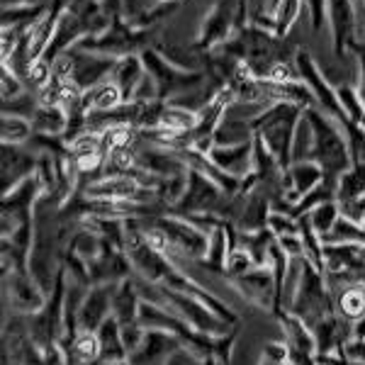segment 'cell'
Listing matches in <instances>:
<instances>
[{
    "label": "cell",
    "instance_id": "cell-1",
    "mask_svg": "<svg viewBox=\"0 0 365 365\" xmlns=\"http://www.w3.org/2000/svg\"><path fill=\"white\" fill-rule=\"evenodd\" d=\"M304 117L309 120L314 129V149H312V161L319 163L324 170V178L339 182L341 175L346 173L353 161L349 151V139L339 122L327 117L319 108L304 110Z\"/></svg>",
    "mask_w": 365,
    "mask_h": 365
},
{
    "label": "cell",
    "instance_id": "cell-2",
    "mask_svg": "<svg viewBox=\"0 0 365 365\" xmlns=\"http://www.w3.org/2000/svg\"><path fill=\"white\" fill-rule=\"evenodd\" d=\"M302 115L304 110L297 108V105L275 103L251 122L253 132L266 141L270 154L278 158V163L285 170L292 166V137H295L297 122L302 120Z\"/></svg>",
    "mask_w": 365,
    "mask_h": 365
},
{
    "label": "cell",
    "instance_id": "cell-3",
    "mask_svg": "<svg viewBox=\"0 0 365 365\" xmlns=\"http://www.w3.org/2000/svg\"><path fill=\"white\" fill-rule=\"evenodd\" d=\"M290 312L307 324L312 331H314V327L324 317L336 312V302H334V295H331V290H329L327 275L317 266H312L307 258H304L302 280H299V290H297Z\"/></svg>",
    "mask_w": 365,
    "mask_h": 365
},
{
    "label": "cell",
    "instance_id": "cell-4",
    "mask_svg": "<svg viewBox=\"0 0 365 365\" xmlns=\"http://www.w3.org/2000/svg\"><path fill=\"white\" fill-rule=\"evenodd\" d=\"M139 56H141V61H144L146 73L156 81L158 98L166 100V103L182 96V93L192 91V88L202 86L205 81H207L205 71H182L178 66H173V63H170L158 49H154V46L144 49Z\"/></svg>",
    "mask_w": 365,
    "mask_h": 365
},
{
    "label": "cell",
    "instance_id": "cell-5",
    "mask_svg": "<svg viewBox=\"0 0 365 365\" xmlns=\"http://www.w3.org/2000/svg\"><path fill=\"white\" fill-rule=\"evenodd\" d=\"M295 66L299 73V81L312 91V96L317 100V108L322 110L327 117H331L334 122H339L341 127L349 125V115H346L344 105L336 96V88L329 83V78L322 73V68L317 66V61L307 51H295Z\"/></svg>",
    "mask_w": 365,
    "mask_h": 365
},
{
    "label": "cell",
    "instance_id": "cell-6",
    "mask_svg": "<svg viewBox=\"0 0 365 365\" xmlns=\"http://www.w3.org/2000/svg\"><path fill=\"white\" fill-rule=\"evenodd\" d=\"M91 200H108V202H158V195L144 187L134 175H103L88 180V185L78 187Z\"/></svg>",
    "mask_w": 365,
    "mask_h": 365
},
{
    "label": "cell",
    "instance_id": "cell-7",
    "mask_svg": "<svg viewBox=\"0 0 365 365\" xmlns=\"http://www.w3.org/2000/svg\"><path fill=\"white\" fill-rule=\"evenodd\" d=\"M232 287L246 299V302L256 304V307H261V309L275 312V302H278V282H275L273 268L270 266L251 268L249 273L234 278Z\"/></svg>",
    "mask_w": 365,
    "mask_h": 365
},
{
    "label": "cell",
    "instance_id": "cell-8",
    "mask_svg": "<svg viewBox=\"0 0 365 365\" xmlns=\"http://www.w3.org/2000/svg\"><path fill=\"white\" fill-rule=\"evenodd\" d=\"M237 10L239 0H220L212 8V13L205 17L202 29L197 34V46L205 51H212L215 46L225 44L227 39H232L237 29Z\"/></svg>",
    "mask_w": 365,
    "mask_h": 365
},
{
    "label": "cell",
    "instance_id": "cell-9",
    "mask_svg": "<svg viewBox=\"0 0 365 365\" xmlns=\"http://www.w3.org/2000/svg\"><path fill=\"white\" fill-rule=\"evenodd\" d=\"M5 295H8L13 309L20 314H37L49 297L32 275L17 273V270H10V278L5 280Z\"/></svg>",
    "mask_w": 365,
    "mask_h": 365
},
{
    "label": "cell",
    "instance_id": "cell-10",
    "mask_svg": "<svg viewBox=\"0 0 365 365\" xmlns=\"http://www.w3.org/2000/svg\"><path fill=\"white\" fill-rule=\"evenodd\" d=\"M117 282H96L91 285L83 299V307L78 312V329L98 331L100 324L113 314V297H115Z\"/></svg>",
    "mask_w": 365,
    "mask_h": 365
},
{
    "label": "cell",
    "instance_id": "cell-11",
    "mask_svg": "<svg viewBox=\"0 0 365 365\" xmlns=\"http://www.w3.org/2000/svg\"><path fill=\"white\" fill-rule=\"evenodd\" d=\"M329 8V25H331V42H334V56L341 58L346 49L356 44V8L351 0H327Z\"/></svg>",
    "mask_w": 365,
    "mask_h": 365
},
{
    "label": "cell",
    "instance_id": "cell-12",
    "mask_svg": "<svg viewBox=\"0 0 365 365\" xmlns=\"http://www.w3.org/2000/svg\"><path fill=\"white\" fill-rule=\"evenodd\" d=\"M180 346V339L168 331H146L144 344L127 361L132 365H166L170 353H175Z\"/></svg>",
    "mask_w": 365,
    "mask_h": 365
},
{
    "label": "cell",
    "instance_id": "cell-13",
    "mask_svg": "<svg viewBox=\"0 0 365 365\" xmlns=\"http://www.w3.org/2000/svg\"><path fill=\"white\" fill-rule=\"evenodd\" d=\"M207 156L217 168H222L225 173L234 175L239 180L253 173V141L234 146H212Z\"/></svg>",
    "mask_w": 365,
    "mask_h": 365
},
{
    "label": "cell",
    "instance_id": "cell-14",
    "mask_svg": "<svg viewBox=\"0 0 365 365\" xmlns=\"http://www.w3.org/2000/svg\"><path fill=\"white\" fill-rule=\"evenodd\" d=\"M144 76H146V68H144L141 56L139 54H129V56L117 58V63L113 68V76H110V78H113L117 83V88L122 91L125 103H132L134 91H137V86L141 83V78H144Z\"/></svg>",
    "mask_w": 365,
    "mask_h": 365
},
{
    "label": "cell",
    "instance_id": "cell-15",
    "mask_svg": "<svg viewBox=\"0 0 365 365\" xmlns=\"http://www.w3.org/2000/svg\"><path fill=\"white\" fill-rule=\"evenodd\" d=\"M98 339H100V346H103L100 363H115V361H127L129 358L125 344H122V324L115 314H110L108 319L100 324Z\"/></svg>",
    "mask_w": 365,
    "mask_h": 365
},
{
    "label": "cell",
    "instance_id": "cell-16",
    "mask_svg": "<svg viewBox=\"0 0 365 365\" xmlns=\"http://www.w3.org/2000/svg\"><path fill=\"white\" fill-rule=\"evenodd\" d=\"M139 307H141V295L137 290L134 278L117 282L115 297H113V314L120 319V324H129L139 319Z\"/></svg>",
    "mask_w": 365,
    "mask_h": 365
},
{
    "label": "cell",
    "instance_id": "cell-17",
    "mask_svg": "<svg viewBox=\"0 0 365 365\" xmlns=\"http://www.w3.org/2000/svg\"><path fill=\"white\" fill-rule=\"evenodd\" d=\"M282 334H285V341L290 349L304 351V353H317V341H314V331L304 324L299 317H295L292 312H282L278 317Z\"/></svg>",
    "mask_w": 365,
    "mask_h": 365
},
{
    "label": "cell",
    "instance_id": "cell-18",
    "mask_svg": "<svg viewBox=\"0 0 365 365\" xmlns=\"http://www.w3.org/2000/svg\"><path fill=\"white\" fill-rule=\"evenodd\" d=\"M237 241L239 246H244L251 253L256 266H268L270 246L275 244V234L270 229H258V232H239L237 229Z\"/></svg>",
    "mask_w": 365,
    "mask_h": 365
},
{
    "label": "cell",
    "instance_id": "cell-19",
    "mask_svg": "<svg viewBox=\"0 0 365 365\" xmlns=\"http://www.w3.org/2000/svg\"><path fill=\"white\" fill-rule=\"evenodd\" d=\"M34 134H49V137H63L68 129V113L63 108H46L39 105L32 117Z\"/></svg>",
    "mask_w": 365,
    "mask_h": 365
},
{
    "label": "cell",
    "instance_id": "cell-20",
    "mask_svg": "<svg viewBox=\"0 0 365 365\" xmlns=\"http://www.w3.org/2000/svg\"><path fill=\"white\" fill-rule=\"evenodd\" d=\"M66 249L73 251L76 256H81L83 261L93 263V261H98V258L103 256L105 241H103V237H100V234L91 232V229H86V227H78L73 232V237H71Z\"/></svg>",
    "mask_w": 365,
    "mask_h": 365
},
{
    "label": "cell",
    "instance_id": "cell-21",
    "mask_svg": "<svg viewBox=\"0 0 365 365\" xmlns=\"http://www.w3.org/2000/svg\"><path fill=\"white\" fill-rule=\"evenodd\" d=\"M334 302H336V314L356 322L358 317L365 314V285L344 287V290L334 295Z\"/></svg>",
    "mask_w": 365,
    "mask_h": 365
},
{
    "label": "cell",
    "instance_id": "cell-22",
    "mask_svg": "<svg viewBox=\"0 0 365 365\" xmlns=\"http://www.w3.org/2000/svg\"><path fill=\"white\" fill-rule=\"evenodd\" d=\"M336 190H339V182L324 178V180L319 182V185L314 187V190L307 192V195H304V197L295 205V210H292V217H304V215H309V212L314 210V207H319V205L336 200Z\"/></svg>",
    "mask_w": 365,
    "mask_h": 365
},
{
    "label": "cell",
    "instance_id": "cell-23",
    "mask_svg": "<svg viewBox=\"0 0 365 365\" xmlns=\"http://www.w3.org/2000/svg\"><path fill=\"white\" fill-rule=\"evenodd\" d=\"M324 246H339V244H363L365 241V229L356 222L339 217L336 225L331 227V232L327 237H322Z\"/></svg>",
    "mask_w": 365,
    "mask_h": 365
},
{
    "label": "cell",
    "instance_id": "cell-24",
    "mask_svg": "<svg viewBox=\"0 0 365 365\" xmlns=\"http://www.w3.org/2000/svg\"><path fill=\"white\" fill-rule=\"evenodd\" d=\"M34 127L32 122L25 120V117H13V115H3V125H0V137H3V144L10 146H22L32 139Z\"/></svg>",
    "mask_w": 365,
    "mask_h": 365
},
{
    "label": "cell",
    "instance_id": "cell-25",
    "mask_svg": "<svg viewBox=\"0 0 365 365\" xmlns=\"http://www.w3.org/2000/svg\"><path fill=\"white\" fill-rule=\"evenodd\" d=\"M361 195H365V163H353V166L339 178L336 200L344 202V200H353Z\"/></svg>",
    "mask_w": 365,
    "mask_h": 365
},
{
    "label": "cell",
    "instance_id": "cell-26",
    "mask_svg": "<svg viewBox=\"0 0 365 365\" xmlns=\"http://www.w3.org/2000/svg\"><path fill=\"white\" fill-rule=\"evenodd\" d=\"M312 149H314V129L309 120L302 115L297 122L295 137H292V163L295 161H312Z\"/></svg>",
    "mask_w": 365,
    "mask_h": 365
},
{
    "label": "cell",
    "instance_id": "cell-27",
    "mask_svg": "<svg viewBox=\"0 0 365 365\" xmlns=\"http://www.w3.org/2000/svg\"><path fill=\"white\" fill-rule=\"evenodd\" d=\"M309 225L314 229L319 237H327L331 232V227L336 225V220L341 217V210H339V200H331V202H324L319 207H314L309 212Z\"/></svg>",
    "mask_w": 365,
    "mask_h": 365
},
{
    "label": "cell",
    "instance_id": "cell-28",
    "mask_svg": "<svg viewBox=\"0 0 365 365\" xmlns=\"http://www.w3.org/2000/svg\"><path fill=\"white\" fill-rule=\"evenodd\" d=\"M299 10H302V0H280L275 8V34L285 39L290 34L292 25L297 22Z\"/></svg>",
    "mask_w": 365,
    "mask_h": 365
},
{
    "label": "cell",
    "instance_id": "cell-29",
    "mask_svg": "<svg viewBox=\"0 0 365 365\" xmlns=\"http://www.w3.org/2000/svg\"><path fill=\"white\" fill-rule=\"evenodd\" d=\"M197 120H200L197 113H190V110H182V108H175V105L166 103V110H163V117H161V127L178 129V132H192V129L197 127Z\"/></svg>",
    "mask_w": 365,
    "mask_h": 365
},
{
    "label": "cell",
    "instance_id": "cell-30",
    "mask_svg": "<svg viewBox=\"0 0 365 365\" xmlns=\"http://www.w3.org/2000/svg\"><path fill=\"white\" fill-rule=\"evenodd\" d=\"M251 268H256V263H253L251 253L246 251L244 246H234V249H229V256H227V263H225V273L229 275V280L249 273Z\"/></svg>",
    "mask_w": 365,
    "mask_h": 365
},
{
    "label": "cell",
    "instance_id": "cell-31",
    "mask_svg": "<svg viewBox=\"0 0 365 365\" xmlns=\"http://www.w3.org/2000/svg\"><path fill=\"white\" fill-rule=\"evenodd\" d=\"M268 229L275 234V239H280V237H285V234H299V222H297V217L285 215V212H270Z\"/></svg>",
    "mask_w": 365,
    "mask_h": 365
},
{
    "label": "cell",
    "instance_id": "cell-32",
    "mask_svg": "<svg viewBox=\"0 0 365 365\" xmlns=\"http://www.w3.org/2000/svg\"><path fill=\"white\" fill-rule=\"evenodd\" d=\"M144 336H146V329L141 327L139 322L122 324V344H125L129 356H132V353L137 351L141 344H144Z\"/></svg>",
    "mask_w": 365,
    "mask_h": 365
},
{
    "label": "cell",
    "instance_id": "cell-33",
    "mask_svg": "<svg viewBox=\"0 0 365 365\" xmlns=\"http://www.w3.org/2000/svg\"><path fill=\"white\" fill-rule=\"evenodd\" d=\"M339 210H341V217H346V220L356 222V225H361V227L365 225V195L344 200V202H339Z\"/></svg>",
    "mask_w": 365,
    "mask_h": 365
},
{
    "label": "cell",
    "instance_id": "cell-34",
    "mask_svg": "<svg viewBox=\"0 0 365 365\" xmlns=\"http://www.w3.org/2000/svg\"><path fill=\"white\" fill-rule=\"evenodd\" d=\"M287 356H290V346L287 341H268L263 344V351H261V358L268 363H287Z\"/></svg>",
    "mask_w": 365,
    "mask_h": 365
},
{
    "label": "cell",
    "instance_id": "cell-35",
    "mask_svg": "<svg viewBox=\"0 0 365 365\" xmlns=\"http://www.w3.org/2000/svg\"><path fill=\"white\" fill-rule=\"evenodd\" d=\"M0 81H3V100H13L27 91L25 83L8 66H3V71H0Z\"/></svg>",
    "mask_w": 365,
    "mask_h": 365
},
{
    "label": "cell",
    "instance_id": "cell-36",
    "mask_svg": "<svg viewBox=\"0 0 365 365\" xmlns=\"http://www.w3.org/2000/svg\"><path fill=\"white\" fill-rule=\"evenodd\" d=\"M353 56H356V63H358V83H356V91H358V98L363 103V110H365V39L363 42H356L351 46Z\"/></svg>",
    "mask_w": 365,
    "mask_h": 365
},
{
    "label": "cell",
    "instance_id": "cell-37",
    "mask_svg": "<svg viewBox=\"0 0 365 365\" xmlns=\"http://www.w3.org/2000/svg\"><path fill=\"white\" fill-rule=\"evenodd\" d=\"M154 100H161L158 98V88H156V81L146 73L144 78H141V83L137 86V91H134L132 103H154Z\"/></svg>",
    "mask_w": 365,
    "mask_h": 365
},
{
    "label": "cell",
    "instance_id": "cell-38",
    "mask_svg": "<svg viewBox=\"0 0 365 365\" xmlns=\"http://www.w3.org/2000/svg\"><path fill=\"white\" fill-rule=\"evenodd\" d=\"M304 8L309 10V20H312V32H319L324 20L329 17L327 0H302Z\"/></svg>",
    "mask_w": 365,
    "mask_h": 365
},
{
    "label": "cell",
    "instance_id": "cell-39",
    "mask_svg": "<svg viewBox=\"0 0 365 365\" xmlns=\"http://www.w3.org/2000/svg\"><path fill=\"white\" fill-rule=\"evenodd\" d=\"M278 246H280V249L285 251L290 258L304 256V244H302V237H299V234H285V237H280V239H278Z\"/></svg>",
    "mask_w": 365,
    "mask_h": 365
},
{
    "label": "cell",
    "instance_id": "cell-40",
    "mask_svg": "<svg viewBox=\"0 0 365 365\" xmlns=\"http://www.w3.org/2000/svg\"><path fill=\"white\" fill-rule=\"evenodd\" d=\"M166 365H207L202 361V358L197 356V353H192L190 349H185V346H180L175 353H170V358L166 361Z\"/></svg>",
    "mask_w": 365,
    "mask_h": 365
},
{
    "label": "cell",
    "instance_id": "cell-41",
    "mask_svg": "<svg viewBox=\"0 0 365 365\" xmlns=\"http://www.w3.org/2000/svg\"><path fill=\"white\" fill-rule=\"evenodd\" d=\"M344 353L351 363L365 365V339H351L344 344Z\"/></svg>",
    "mask_w": 365,
    "mask_h": 365
},
{
    "label": "cell",
    "instance_id": "cell-42",
    "mask_svg": "<svg viewBox=\"0 0 365 365\" xmlns=\"http://www.w3.org/2000/svg\"><path fill=\"white\" fill-rule=\"evenodd\" d=\"M314 358H317V365H351L344 349L329 351V353H314Z\"/></svg>",
    "mask_w": 365,
    "mask_h": 365
},
{
    "label": "cell",
    "instance_id": "cell-43",
    "mask_svg": "<svg viewBox=\"0 0 365 365\" xmlns=\"http://www.w3.org/2000/svg\"><path fill=\"white\" fill-rule=\"evenodd\" d=\"M287 363H290V365H317V358H314V353H304V351L290 349Z\"/></svg>",
    "mask_w": 365,
    "mask_h": 365
},
{
    "label": "cell",
    "instance_id": "cell-44",
    "mask_svg": "<svg viewBox=\"0 0 365 365\" xmlns=\"http://www.w3.org/2000/svg\"><path fill=\"white\" fill-rule=\"evenodd\" d=\"M351 339H365V314H363V317H358V319L353 322Z\"/></svg>",
    "mask_w": 365,
    "mask_h": 365
},
{
    "label": "cell",
    "instance_id": "cell-45",
    "mask_svg": "<svg viewBox=\"0 0 365 365\" xmlns=\"http://www.w3.org/2000/svg\"><path fill=\"white\" fill-rule=\"evenodd\" d=\"M98 365H132L129 361H115V363H98Z\"/></svg>",
    "mask_w": 365,
    "mask_h": 365
},
{
    "label": "cell",
    "instance_id": "cell-46",
    "mask_svg": "<svg viewBox=\"0 0 365 365\" xmlns=\"http://www.w3.org/2000/svg\"><path fill=\"white\" fill-rule=\"evenodd\" d=\"M93 3H100V5H103V3H105V0H93Z\"/></svg>",
    "mask_w": 365,
    "mask_h": 365
},
{
    "label": "cell",
    "instance_id": "cell-47",
    "mask_svg": "<svg viewBox=\"0 0 365 365\" xmlns=\"http://www.w3.org/2000/svg\"><path fill=\"white\" fill-rule=\"evenodd\" d=\"M161 3H175V0H161Z\"/></svg>",
    "mask_w": 365,
    "mask_h": 365
},
{
    "label": "cell",
    "instance_id": "cell-48",
    "mask_svg": "<svg viewBox=\"0 0 365 365\" xmlns=\"http://www.w3.org/2000/svg\"><path fill=\"white\" fill-rule=\"evenodd\" d=\"M351 365H356V363H351Z\"/></svg>",
    "mask_w": 365,
    "mask_h": 365
},
{
    "label": "cell",
    "instance_id": "cell-49",
    "mask_svg": "<svg viewBox=\"0 0 365 365\" xmlns=\"http://www.w3.org/2000/svg\"><path fill=\"white\" fill-rule=\"evenodd\" d=\"M363 229H365V225H363Z\"/></svg>",
    "mask_w": 365,
    "mask_h": 365
}]
</instances>
